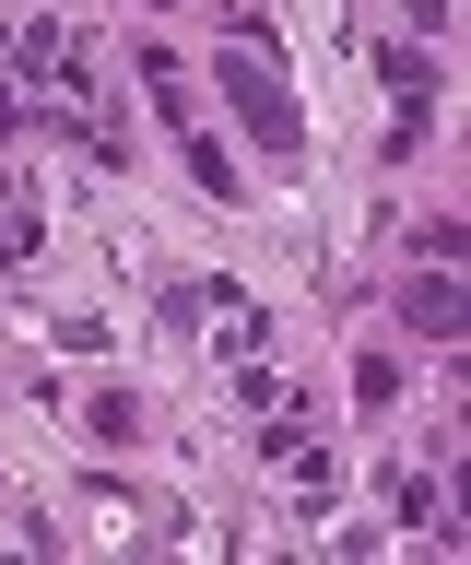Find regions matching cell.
Listing matches in <instances>:
<instances>
[{
  "label": "cell",
  "instance_id": "9c48e42d",
  "mask_svg": "<svg viewBox=\"0 0 471 565\" xmlns=\"http://www.w3.org/2000/svg\"><path fill=\"white\" fill-rule=\"evenodd\" d=\"M95 436H142V401L130 388H95Z\"/></svg>",
  "mask_w": 471,
  "mask_h": 565
},
{
  "label": "cell",
  "instance_id": "5b68a950",
  "mask_svg": "<svg viewBox=\"0 0 471 565\" xmlns=\"http://www.w3.org/2000/svg\"><path fill=\"white\" fill-rule=\"evenodd\" d=\"M389 95H400V141L436 118V60H413V47H389Z\"/></svg>",
  "mask_w": 471,
  "mask_h": 565
},
{
  "label": "cell",
  "instance_id": "30bf717a",
  "mask_svg": "<svg viewBox=\"0 0 471 565\" xmlns=\"http://www.w3.org/2000/svg\"><path fill=\"white\" fill-rule=\"evenodd\" d=\"M36 130V83H0V141H24Z\"/></svg>",
  "mask_w": 471,
  "mask_h": 565
},
{
  "label": "cell",
  "instance_id": "3957f363",
  "mask_svg": "<svg viewBox=\"0 0 471 565\" xmlns=\"http://www.w3.org/2000/svg\"><path fill=\"white\" fill-rule=\"evenodd\" d=\"M400 318H413L425 342H460V295H448V259H436V271H413V282H400Z\"/></svg>",
  "mask_w": 471,
  "mask_h": 565
},
{
  "label": "cell",
  "instance_id": "277c9868",
  "mask_svg": "<svg viewBox=\"0 0 471 565\" xmlns=\"http://www.w3.org/2000/svg\"><path fill=\"white\" fill-rule=\"evenodd\" d=\"M236 413H259V424H271V413H307V388H295L283 365H259V353H236Z\"/></svg>",
  "mask_w": 471,
  "mask_h": 565
},
{
  "label": "cell",
  "instance_id": "52a82bcc",
  "mask_svg": "<svg viewBox=\"0 0 471 565\" xmlns=\"http://www.w3.org/2000/svg\"><path fill=\"white\" fill-rule=\"evenodd\" d=\"M178 141H189V177H201V201H236V153H224V141L201 130V118H189Z\"/></svg>",
  "mask_w": 471,
  "mask_h": 565
},
{
  "label": "cell",
  "instance_id": "ba28073f",
  "mask_svg": "<svg viewBox=\"0 0 471 565\" xmlns=\"http://www.w3.org/2000/svg\"><path fill=\"white\" fill-rule=\"evenodd\" d=\"M354 401H365V413H389V401H400V365H389V353H365V365H354Z\"/></svg>",
  "mask_w": 471,
  "mask_h": 565
},
{
  "label": "cell",
  "instance_id": "8992f818",
  "mask_svg": "<svg viewBox=\"0 0 471 565\" xmlns=\"http://www.w3.org/2000/svg\"><path fill=\"white\" fill-rule=\"evenodd\" d=\"M24 259H47V212L36 201H0V271H24Z\"/></svg>",
  "mask_w": 471,
  "mask_h": 565
},
{
  "label": "cell",
  "instance_id": "7a4b0ae2",
  "mask_svg": "<svg viewBox=\"0 0 471 565\" xmlns=\"http://www.w3.org/2000/svg\"><path fill=\"white\" fill-rule=\"evenodd\" d=\"M178 307H189V318H201V342H213V353H224V365H236V353H259V342H271V318H259V307H248V295H236V282H189Z\"/></svg>",
  "mask_w": 471,
  "mask_h": 565
},
{
  "label": "cell",
  "instance_id": "6da1fadb",
  "mask_svg": "<svg viewBox=\"0 0 471 565\" xmlns=\"http://www.w3.org/2000/svg\"><path fill=\"white\" fill-rule=\"evenodd\" d=\"M224 95H236V118H248L271 153H295V95H283V60H271V35H259V12H236L224 0Z\"/></svg>",
  "mask_w": 471,
  "mask_h": 565
}]
</instances>
